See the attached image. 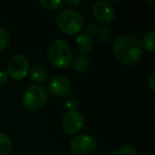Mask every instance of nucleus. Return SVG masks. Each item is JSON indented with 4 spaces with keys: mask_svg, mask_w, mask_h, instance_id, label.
Wrapping results in <instances>:
<instances>
[{
    "mask_svg": "<svg viewBox=\"0 0 155 155\" xmlns=\"http://www.w3.org/2000/svg\"><path fill=\"white\" fill-rule=\"evenodd\" d=\"M48 88L53 96L62 97V96H66L69 94L71 89V82L67 77L56 75L51 79L49 85H48Z\"/></svg>",
    "mask_w": 155,
    "mask_h": 155,
    "instance_id": "nucleus-9",
    "label": "nucleus"
},
{
    "mask_svg": "<svg viewBox=\"0 0 155 155\" xmlns=\"http://www.w3.org/2000/svg\"><path fill=\"white\" fill-rule=\"evenodd\" d=\"M148 85H149V88L151 89L152 91H155V72H152L150 74L148 79Z\"/></svg>",
    "mask_w": 155,
    "mask_h": 155,
    "instance_id": "nucleus-22",
    "label": "nucleus"
},
{
    "mask_svg": "<svg viewBox=\"0 0 155 155\" xmlns=\"http://www.w3.org/2000/svg\"><path fill=\"white\" fill-rule=\"evenodd\" d=\"M113 154L114 155H137V152H136V150L132 146L125 144V146H122L121 148L113 151Z\"/></svg>",
    "mask_w": 155,
    "mask_h": 155,
    "instance_id": "nucleus-18",
    "label": "nucleus"
},
{
    "mask_svg": "<svg viewBox=\"0 0 155 155\" xmlns=\"http://www.w3.org/2000/svg\"><path fill=\"white\" fill-rule=\"evenodd\" d=\"M79 104V101H78L77 97L74 95H67V97L65 98L64 100V105L67 110H75V107Z\"/></svg>",
    "mask_w": 155,
    "mask_h": 155,
    "instance_id": "nucleus-19",
    "label": "nucleus"
},
{
    "mask_svg": "<svg viewBox=\"0 0 155 155\" xmlns=\"http://www.w3.org/2000/svg\"><path fill=\"white\" fill-rule=\"evenodd\" d=\"M155 31H150V32L146 33L142 37V45L143 48L149 51L150 53H153L155 50Z\"/></svg>",
    "mask_w": 155,
    "mask_h": 155,
    "instance_id": "nucleus-14",
    "label": "nucleus"
},
{
    "mask_svg": "<svg viewBox=\"0 0 155 155\" xmlns=\"http://www.w3.org/2000/svg\"><path fill=\"white\" fill-rule=\"evenodd\" d=\"M48 60L56 68H65L72 61V52L68 44L63 39H55L48 47Z\"/></svg>",
    "mask_w": 155,
    "mask_h": 155,
    "instance_id": "nucleus-3",
    "label": "nucleus"
},
{
    "mask_svg": "<svg viewBox=\"0 0 155 155\" xmlns=\"http://www.w3.org/2000/svg\"><path fill=\"white\" fill-rule=\"evenodd\" d=\"M91 66V58L87 54H80L74 58L72 68L74 71H85Z\"/></svg>",
    "mask_w": 155,
    "mask_h": 155,
    "instance_id": "nucleus-12",
    "label": "nucleus"
},
{
    "mask_svg": "<svg viewBox=\"0 0 155 155\" xmlns=\"http://www.w3.org/2000/svg\"><path fill=\"white\" fill-rule=\"evenodd\" d=\"M30 66H29V61L25 55L21 54H16L8 63V75L11 77L14 80H22L27 77Z\"/></svg>",
    "mask_w": 155,
    "mask_h": 155,
    "instance_id": "nucleus-7",
    "label": "nucleus"
},
{
    "mask_svg": "<svg viewBox=\"0 0 155 155\" xmlns=\"http://www.w3.org/2000/svg\"><path fill=\"white\" fill-rule=\"evenodd\" d=\"M39 5L48 11H54L63 5V1L60 0H39Z\"/></svg>",
    "mask_w": 155,
    "mask_h": 155,
    "instance_id": "nucleus-16",
    "label": "nucleus"
},
{
    "mask_svg": "<svg viewBox=\"0 0 155 155\" xmlns=\"http://www.w3.org/2000/svg\"><path fill=\"white\" fill-rule=\"evenodd\" d=\"M12 140L5 134L0 133V155H10L12 152Z\"/></svg>",
    "mask_w": 155,
    "mask_h": 155,
    "instance_id": "nucleus-13",
    "label": "nucleus"
},
{
    "mask_svg": "<svg viewBox=\"0 0 155 155\" xmlns=\"http://www.w3.org/2000/svg\"><path fill=\"white\" fill-rule=\"evenodd\" d=\"M113 51L121 64L132 66L137 64L141 58L142 46L136 37L131 35H121L114 41Z\"/></svg>",
    "mask_w": 155,
    "mask_h": 155,
    "instance_id": "nucleus-1",
    "label": "nucleus"
},
{
    "mask_svg": "<svg viewBox=\"0 0 155 155\" xmlns=\"http://www.w3.org/2000/svg\"><path fill=\"white\" fill-rule=\"evenodd\" d=\"M70 149L77 155H91L97 149V140L87 134L73 136L70 140Z\"/></svg>",
    "mask_w": 155,
    "mask_h": 155,
    "instance_id": "nucleus-5",
    "label": "nucleus"
},
{
    "mask_svg": "<svg viewBox=\"0 0 155 155\" xmlns=\"http://www.w3.org/2000/svg\"><path fill=\"white\" fill-rule=\"evenodd\" d=\"M30 77L35 83L41 84L44 83L47 79V71H46L45 67L41 64H35L32 66V68H30L29 70Z\"/></svg>",
    "mask_w": 155,
    "mask_h": 155,
    "instance_id": "nucleus-11",
    "label": "nucleus"
},
{
    "mask_svg": "<svg viewBox=\"0 0 155 155\" xmlns=\"http://www.w3.org/2000/svg\"><path fill=\"white\" fill-rule=\"evenodd\" d=\"M85 33H86L87 35H89L91 37L97 36V34H98V27L96 26L95 24L91 22V24H88L86 27H85Z\"/></svg>",
    "mask_w": 155,
    "mask_h": 155,
    "instance_id": "nucleus-20",
    "label": "nucleus"
},
{
    "mask_svg": "<svg viewBox=\"0 0 155 155\" xmlns=\"http://www.w3.org/2000/svg\"><path fill=\"white\" fill-rule=\"evenodd\" d=\"M93 15L99 22L108 25L115 18V10L108 2L97 1L93 5Z\"/></svg>",
    "mask_w": 155,
    "mask_h": 155,
    "instance_id": "nucleus-8",
    "label": "nucleus"
},
{
    "mask_svg": "<svg viewBox=\"0 0 155 155\" xmlns=\"http://www.w3.org/2000/svg\"><path fill=\"white\" fill-rule=\"evenodd\" d=\"M10 44V34L5 29L0 28V52L5 51Z\"/></svg>",
    "mask_w": 155,
    "mask_h": 155,
    "instance_id": "nucleus-17",
    "label": "nucleus"
},
{
    "mask_svg": "<svg viewBox=\"0 0 155 155\" xmlns=\"http://www.w3.org/2000/svg\"><path fill=\"white\" fill-rule=\"evenodd\" d=\"M67 5H68V7H77V5H80L81 3H82V1H81V0H77V1H72V0H70V1H69V0H67L66 2Z\"/></svg>",
    "mask_w": 155,
    "mask_h": 155,
    "instance_id": "nucleus-23",
    "label": "nucleus"
},
{
    "mask_svg": "<svg viewBox=\"0 0 155 155\" xmlns=\"http://www.w3.org/2000/svg\"><path fill=\"white\" fill-rule=\"evenodd\" d=\"M113 31L108 26H103L102 28L98 29L97 37L101 43H108L112 38Z\"/></svg>",
    "mask_w": 155,
    "mask_h": 155,
    "instance_id": "nucleus-15",
    "label": "nucleus"
},
{
    "mask_svg": "<svg viewBox=\"0 0 155 155\" xmlns=\"http://www.w3.org/2000/svg\"><path fill=\"white\" fill-rule=\"evenodd\" d=\"M9 82V75L5 71H0V86H5Z\"/></svg>",
    "mask_w": 155,
    "mask_h": 155,
    "instance_id": "nucleus-21",
    "label": "nucleus"
},
{
    "mask_svg": "<svg viewBox=\"0 0 155 155\" xmlns=\"http://www.w3.org/2000/svg\"><path fill=\"white\" fill-rule=\"evenodd\" d=\"M62 130L68 135L78 134L84 127V117L79 110H68L62 118Z\"/></svg>",
    "mask_w": 155,
    "mask_h": 155,
    "instance_id": "nucleus-6",
    "label": "nucleus"
},
{
    "mask_svg": "<svg viewBox=\"0 0 155 155\" xmlns=\"http://www.w3.org/2000/svg\"><path fill=\"white\" fill-rule=\"evenodd\" d=\"M48 96L41 85H31L22 95V103L30 110H39L46 105Z\"/></svg>",
    "mask_w": 155,
    "mask_h": 155,
    "instance_id": "nucleus-4",
    "label": "nucleus"
},
{
    "mask_svg": "<svg viewBox=\"0 0 155 155\" xmlns=\"http://www.w3.org/2000/svg\"><path fill=\"white\" fill-rule=\"evenodd\" d=\"M77 48L82 52V54H88L94 49V41L93 37L87 35L86 33H81L78 35L75 39Z\"/></svg>",
    "mask_w": 155,
    "mask_h": 155,
    "instance_id": "nucleus-10",
    "label": "nucleus"
},
{
    "mask_svg": "<svg viewBox=\"0 0 155 155\" xmlns=\"http://www.w3.org/2000/svg\"><path fill=\"white\" fill-rule=\"evenodd\" d=\"M44 155H53V154H50V153H46V154H44Z\"/></svg>",
    "mask_w": 155,
    "mask_h": 155,
    "instance_id": "nucleus-24",
    "label": "nucleus"
},
{
    "mask_svg": "<svg viewBox=\"0 0 155 155\" xmlns=\"http://www.w3.org/2000/svg\"><path fill=\"white\" fill-rule=\"evenodd\" d=\"M56 26L63 33L68 35L78 34L84 28V18L73 9H65L58 12L55 18Z\"/></svg>",
    "mask_w": 155,
    "mask_h": 155,
    "instance_id": "nucleus-2",
    "label": "nucleus"
}]
</instances>
